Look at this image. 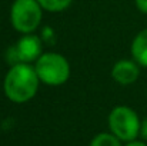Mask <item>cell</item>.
<instances>
[{
	"label": "cell",
	"mask_w": 147,
	"mask_h": 146,
	"mask_svg": "<svg viewBox=\"0 0 147 146\" xmlns=\"http://www.w3.org/2000/svg\"><path fill=\"white\" fill-rule=\"evenodd\" d=\"M40 79L34 66L30 63H19L10 66L3 80V90L6 97L13 103H26L36 96Z\"/></svg>",
	"instance_id": "1"
},
{
	"label": "cell",
	"mask_w": 147,
	"mask_h": 146,
	"mask_svg": "<svg viewBox=\"0 0 147 146\" xmlns=\"http://www.w3.org/2000/svg\"><path fill=\"white\" fill-rule=\"evenodd\" d=\"M36 73L40 79V83L47 86H61L64 85L71 73L69 60L56 52L43 53L34 62Z\"/></svg>",
	"instance_id": "2"
},
{
	"label": "cell",
	"mask_w": 147,
	"mask_h": 146,
	"mask_svg": "<svg viewBox=\"0 0 147 146\" xmlns=\"http://www.w3.org/2000/svg\"><path fill=\"white\" fill-rule=\"evenodd\" d=\"M109 129L110 132L119 138L123 143L134 141L140 136L142 120L136 110L129 106L120 105L111 109L109 113Z\"/></svg>",
	"instance_id": "3"
},
{
	"label": "cell",
	"mask_w": 147,
	"mask_h": 146,
	"mask_svg": "<svg viewBox=\"0 0 147 146\" xmlns=\"http://www.w3.org/2000/svg\"><path fill=\"white\" fill-rule=\"evenodd\" d=\"M43 9L37 0H14L10 7V23L22 35H30L42 23Z\"/></svg>",
	"instance_id": "4"
},
{
	"label": "cell",
	"mask_w": 147,
	"mask_h": 146,
	"mask_svg": "<svg viewBox=\"0 0 147 146\" xmlns=\"http://www.w3.org/2000/svg\"><path fill=\"white\" fill-rule=\"evenodd\" d=\"M14 48H16V52H17V56H19L20 63L36 62L43 54V52H42V48H43L42 37H39L34 33L23 35L17 40V43L14 45Z\"/></svg>",
	"instance_id": "5"
},
{
	"label": "cell",
	"mask_w": 147,
	"mask_h": 146,
	"mask_svg": "<svg viewBox=\"0 0 147 146\" xmlns=\"http://www.w3.org/2000/svg\"><path fill=\"white\" fill-rule=\"evenodd\" d=\"M140 67L142 66L133 59H121L113 65L111 77L116 83L121 86L133 85L140 76Z\"/></svg>",
	"instance_id": "6"
},
{
	"label": "cell",
	"mask_w": 147,
	"mask_h": 146,
	"mask_svg": "<svg viewBox=\"0 0 147 146\" xmlns=\"http://www.w3.org/2000/svg\"><path fill=\"white\" fill-rule=\"evenodd\" d=\"M131 57L142 67H147V27L140 30L131 42Z\"/></svg>",
	"instance_id": "7"
},
{
	"label": "cell",
	"mask_w": 147,
	"mask_h": 146,
	"mask_svg": "<svg viewBox=\"0 0 147 146\" xmlns=\"http://www.w3.org/2000/svg\"><path fill=\"white\" fill-rule=\"evenodd\" d=\"M89 146H123V142L111 132H100L90 141Z\"/></svg>",
	"instance_id": "8"
},
{
	"label": "cell",
	"mask_w": 147,
	"mask_h": 146,
	"mask_svg": "<svg viewBox=\"0 0 147 146\" xmlns=\"http://www.w3.org/2000/svg\"><path fill=\"white\" fill-rule=\"evenodd\" d=\"M37 1H39V4L42 6L43 10L50 12V13L63 12L73 3V0H37Z\"/></svg>",
	"instance_id": "9"
},
{
	"label": "cell",
	"mask_w": 147,
	"mask_h": 146,
	"mask_svg": "<svg viewBox=\"0 0 147 146\" xmlns=\"http://www.w3.org/2000/svg\"><path fill=\"white\" fill-rule=\"evenodd\" d=\"M134 3L139 12H142L143 14H147V0H134Z\"/></svg>",
	"instance_id": "10"
},
{
	"label": "cell",
	"mask_w": 147,
	"mask_h": 146,
	"mask_svg": "<svg viewBox=\"0 0 147 146\" xmlns=\"http://www.w3.org/2000/svg\"><path fill=\"white\" fill-rule=\"evenodd\" d=\"M140 138L147 142V116L142 120V126H140Z\"/></svg>",
	"instance_id": "11"
},
{
	"label": "cell",
	"mask_w": 147,
	"mask_h": 146,
	"mask_svg": "<svg viewBox=\"0 0 147 146\" xmlns=\"http://www.w3.org/2000/svg\"><path fill=\"white\" fill-rule=\"evenodd\" d=\"M123 146H147L146 141H140V139H134V141H130V142H126Z\"/></svg>",
	"instance_id": "12"
}]
</instances>
